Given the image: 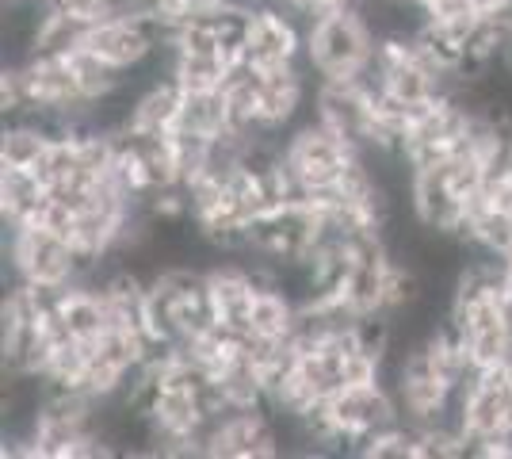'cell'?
<instances>
[{"label":"cell","instance_id":"6da1fadb","mask_svg":"<svg viewBox=\"0 0 512 459\" xmlns=\"http://www.w3.org/2000/svg\"><path fill=\"white\" fill-rule=\"evenodd\" d=\"M375 31L371 23L363 20V12L341 8V12H329L306 27V46H302V58L310 73L318 81H344V77H360L375 66Z\"/></svg>","mask_w":512,"mask_h":459},{"label":"cell","instance_id":"7c38bea8","mask_svg":"<svg viewBox=\"0 0 512 459\" xmlns=\"http://www.w3.org/2000/svg\"><path fill=\"white\" fill-rule=\"evenodd\" d=\"M69 66H73V73H77V85H81L88 104H92V100H104V96H111L115 88L127 85V73H123L119 66H111L107 58H100V54L88 50V46H81V50L69 54Z\"/></svg>","mask_w":512,"mask_h":459},{"label":"cell","instance_id":"5bb4252c","mask_svg":"<svg viewBox=\"0 0 512 459\" xmlns=\"http://www.w3.org/2000/svg\"><path fill=\"white\" fill-rule=\"evenodd\" d=\"M207 23H211L214 39H218L222 54H226L230 62L245 54V43H249V27H253V8H249V4L226 0L218 12H211V16H207Z\"/></svg>","mask_w":512,"mask_h":459},{"label":"cell","instance_id":"ba28073f","mask_svg":"<svg viewBox=\"0 0 512 459\" xmlns=\"http://www.w3.org/2000/svg\"><path fill=\"white\" fill-rule=\"evenodd\" d=\"M299 326V306L291 303L279 287H260L249 310V333L260 341H291V333Z\"/></svg>","mask_w":512,"mask_h":459},{"label":"cell","instance_id":"8fae6325","mask_svg":"<svg viewBox=\"0 0 512 459\" xmlns=\"http://www.w3.org/2000/svg\"><path fill=\"white\" fill-rule=\"evenodd\" d=\"M172 77L180 81L184 92H214V88H226V77H230V58H226V54L176 50Z\"/></svg>","mask_w":512,"mask_h":459},{"label":"cell","instance_id":"2e32d148","mask_svg":"<svg viewBox=\"0 0 512 459\" xmlns=\"http://www.w3.org/2000/svg\"><path fill=\"white\" fill-rule=\"evenodd\" d=\"M119 4H123V0H54L58 12H69V16H77V20H85V23H100V20H107V16H115Z\"/></svg>","mask_w":512,"mask_h":459},{"label":"cell","instance_id":"3957f363","mask_svg":"<svg viewBox=\"0 0 512 459\" xmlns=\"http://www.w3.org/2000/svg\"><path fill=\"white\" fill-rule=\"evenodd\" d=\"M283 157H287L291 173L306 184V196H310V188L341 184L348 165L360 157V146H352L344 134H337L333 127H325L321 119H314V123H306V127L287 134Z\"/></svg>","mask_w":512,"mask_h":459},{"label":"cell","instance_id":"7a4b0ae2","mask_svg":"<svg viewBox=\"0 0 512 459\" xmlns=\"http://www.w3.org/2000/svg\"><path fill=\"white\" fill-rule=\"evenodd\" d=\"M4 257L20 284L69 287L81 284V276H85V261L73 249V241L46 230L39 222H23V226L4 222Z\"/></svg>","mask_w":512,"mask_h":459},{"label":"cell","instance_id":"4fadbf2b","mask_svg":"<svg viewBox=\"0 0 512 459\" xmlns=\"http://www.w3.org/2000/svg\"><path fill=\"white\" fill-rule=\"evenodd\" d=\"M88 27H92V23L77 20V16H69V12H58V8H50V16H46L43 27H39V35H35V54L69 58L73 50L85 46Z\"/></svg>","mask_w":512,"mask_h":459},{"label":"cell","instance_id":"e0dca14e","mask_svg":"<svg viewBox=\"0 0 512 459\" xmlns=\"http://www.w3.org/2000/svg\"><path fill=\"white\" fill-rule=\"evenodd\" d=\"M299 16L306 20H318V16H329V12H341V8H352L356 0H287Z\"/></svg>","mask_w":512,"mask_h":459},{"label":"cell","instance_id":"8992f818","mask_svg":"<svg viewBox=\"0 0 512 459\" xmlns=\"http://www.w3.org/2000/svg\"><path fill=\"white\" fill-rule=\"evenodd\" d=\"M50 188H46L35 169H8L0 165V215L8 226H23L43 215Z\"/></svg>","mask_w":512,"mask_h":459},{"label":"cell","instance_id":"30bf717a","mask_svg":"<svg viewBox=\"0 0 512 459\" xmlns=\"http://www.w3.org/2000/svg\"><path fill=\"white\" fill-rule=\"evenodd\" d=\"M180 131L203 134V138H218L230 131V100L226 88L214 92H184V108H180Z\"/></svg>","mask_w":512,"mask_h":459},{"label":"cell","instance_id":"277c9868","mask_svg":"<svg viewBox=\"0 0 512 459\" xmlns=\"http://www.w3.org/2000/svg\"><path fill=\"white\" fill-rule=\"evenodd\" d=\"M203 456L268 459L279 456V433L272 410H234L203 429Z\"/></svg>","mask_w":512,"mask_h":459},{"label":"cell","instance_id":"9c48e42d","mask_svg":"<svg viewBox=\"0 0 512 459\" xmlns=\"http://www.w3.org/2000/svg\"><path fill=\"white\" fill-rule=\"evenodd\" d=\"M54 134L46 131L35 119H8L4 134H0V165L8 169H35L43 161V153L50 150Z\"/></svg>","mask_w":512,"mask_h":459},{"label":"cell","instance_id":"5b68a950","mask_svg":"<svg viewBox=\"0 0 512 459\" xmlns=\"http://www.w3.org/2000/svg\"><path fill=\"white\" fill-rule=\"evenodd\" d=\"M413 215L428 234H451L463 238L467 230V199L455 192L440 165H428L413 173Z\"/></svg>","mask_w":512,"mask_h":459},{"label":"cell","instance_id":"9a60e30c","mask_svg":"<svg viewBox=\"0 0 512 459\" xmlns=\"http://www.w3.org/2000/svg\"><path fill=\"white\" fill-rule=\"evenodd\" d=\"M425 16L448 27H474L482 20V0H425Z\"/></svg>","mask_w":512,"mask_h":459},{"label":"cell","instance_id":"52a82bcc","mask_svg":"<svg viewBox=\"0 0 512 459\" xmlns=\"http://www.w3.org/2000/svg\"><path fill=\"white\" fill-rule=\"evenodd\" d=\"M180 108H184V88L176 77H161L138 92V104H134V127H146V131L172 134L180 123Z\"/></svg>","mask_w":512,"mask_h":459}]
</instances>
